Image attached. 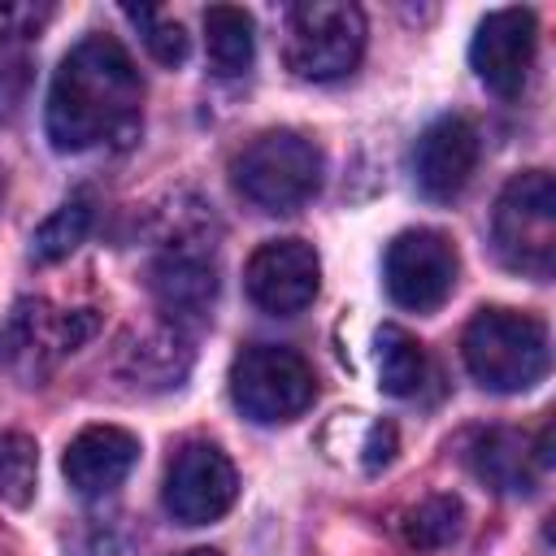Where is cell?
I'll list each match as a JSON object with an SVG mask.
<instances>
[{"instance_id": "cell-1", "label": "cell", "mask_w": 556, "mask_h": 556, "mask_svg": "<svg viewBox=\"0 0 556 556\" xmlns=\"http://www.w3.org/2000/svg\"><path fill=\"white\" fill-rule=\"evenodd\" d=\"M43 126L56 152L130 148L143 130V83L113 35L78 39L48 87Z\"/></svg>"}, {"instance_id": "cell-2", "label": "cell", "mask_w": 556, "mask_h": 556, "mask_svg": "<svg viewBox=\"0 0 556 556\" xmlns=\"http://www.w3.org/2000/svg\"><path fill=\"white\" fill-rule=\"evenodd\" d=\"M465 369L478 387L513 395L530 391L547 374V326L517 308H478L460 334Z\"/></svg>"}, {"instance_id": "cell-3", "label": "cell", "mask_w": 556, "mask_h": 556, "mask_svg": "<svg viewBox=\"0 0 556 556\" xmlns=\"http://www.w3.org/2000/svg\"><path fill=\"white\" fill-rule=\"evenodd\" d=\"M321 148L300 130H261L230 161L235 191L261 213H295L321 191Z\"/></svg>"}, {"instance_id": "cell-4", "label": "cell", "mask_w": 556, "mask_h": 556, "mask_svg": "<svg viewBox=\"0 0 556 556\" xmlns=\"http://www.w3.org/2000/svg\"><path fill=\"white\" fill-rule=\"evenodd\" d=\"M365 52V13L348 0H304L287 9L282 61L295 78L334 83L356 70Z\"/></svg>"}, {"instance_id": "cell-5", "label": "cell", "mask_w": 556, "mask_h": 556, "mask_svg": "<svg viewBox=\"0 0 556 556\" xmlns=\"http://www.w3.org/2000/svg\"><path fill=\"white\" fill-rule=\"evenodd\" d=\"M491 239L508 269L552 278L556 269V182L547 169L513 174L491 213Z\"/></svg>"}, {"instance_id": "cell-6", "label": "cell", "mask_w": 556, "mask_h": 556, "mask_svg": "<svg viewBox=\"0 0 556 556\" xmlns=\"http://www.w3.org/2000/svg\"><path fill=\"white\" fill-rule=\"evenodd\" d=\"M230 400L256 426L295 421L317 400L313 365L282 343H252L230 365Z\"/></svg>"}, {"instance_id": "cell-7", "label": "cell", "mask_w": 556, "mask_h": 556, "mask_svg": "<svg viewBox=\"0 0 556 556\" xmlns=\"http://www.w3.org/2000/svg\"><path fill=\"white\" fill-rule=\"evenodd\" d=\"M387 295L408 313H434L456 287V248L443 230H400L382 256Z\"/></svg>"}, {"instance_id": "cell-8", "label": "cell", "mask_w": 556, "mask_h": 556, "mask_svg": "<svg viewBox=\"0 0 556 556\" xmlns=\"http://www.w3.org/2000/svg\"><path fill=\"white\" fill-rule=\"evenodd\" d=\"M239 495V473L217 443H187L165 469V513L182 526H208L230 513Z\"/></svg>"}, {"instance_id": "cell-9", "label": "cell", "mask_w": 556, "mask_h": 556, "mask_svg": "<svg viewBox=\"0 0 556 556\" xmlns=\"http://www.w3.org/2000/svg\"><path fill=\"white\" fill-rule=\"evenodd\" d=\"M248 300L269 317H295L317 300L321 261L304 239H269L248 256Z\"/></svg>"}, {"instance_id": "cell-10", "label": "cell", "mask_w": 556, "mask_h": 556, "mask_svg": "<svg viewBox=\"0 0 556 556\" xmlns=\"http://www.w3.org/2000/svg\"><path fill=\"white\" fill-rule=\"evenodd\" d=\"M534 43H539V22L530 9H495L473 30L469 65L495 96L517 100L534 65Z\"/></svg>"}, {"instance_id": "cell-11", "label": "cell", "mask_w": 556, "mask_h": 556, "mask_svg": "<svg viewBox=\"0 0 556 556\" xmlns=\"http://www.w3.org/2000/svg\"><path fill=\"white\" fill-rule=\"evenodd\" d=\"M473 169H478V130L465 117L443 113L417 135V143H413V178H417L421 195L456 200L469 187Z\"/></svg>"}, {"instance_id": "cell-12", "label": "cell", "mask_w": 556, "mask_h": 556, "mask_svg": "<svg viewBox=\"0 0 556 556\" xmlns=\"http://www.w3.org/2000/svg\"><path fill=\"white\" fill-rule=\"evenodd\" d=\"M148 287L174 326L182 317H204L217 300V261L213 243H165L148 269Z\"/></svg>"}, {"instance_id": "cell-13", "label": "cell", "mask_w": 556, "mask_h": 556, "mask_svg": "<svg viewBox=\"0 0 556 556\" xmlns=\"http://www.w3.org/2000/svg\"><path fill=\"white\" fill-rule=\"evenodd\" d=\"M139 460V439L122 426H87L70 439L61 469L78 495H109L117 491Z\"/></svg>"}, {"instance_id": "cell-14", "label": "cell", "mask_w": 556, "mask_h": 556, "mask_svg": "<svg viewBox=\"0 0 556 556\" xmlns=\"http://www.w3.org/2000/svg\"><path fill=\"white\" fill-rule=\"evenodd\" d=\"M187 369H191V339L178 326H148L135 339H126L117 352V374L143 391L178 387Z\"/></svg>"}, {"instance_id": "cell-15", "label": "cell", "mask_w": 556, "mask_h": 556, "mask_svg": "<svg viewBox=\"0 0 556 556\" xmlns=\"http://www.w3.org/2000/svg\"><path fill=\"white\" fill-rule=\"evenodd\" d=\"M469 465L486 486L526 495V491H534V473H539L543 456H539V443L530 447V439L521 430H486L473 439Z\"/></svg>"}, {"instance_id": "cell-16", "label": "cell", "mask_w": 556, "mask_h": 556, "mask_svg": "<svg viewBox=\"0 0 556 556\" xmlns=\"http://www.w3.org/2000/svg\"><path fill=\"white\" fill-rule=\"evenodd\" d=\"M204 52H208V65L217 74H243L252 65V52H256V26L243 9L235 4H213L204 9Z\"/></svg>"}, {"instance_id": "cell-17", "label": "cell", "mask_w": 556, "mask_h": 556, "mask_svg": "<svg viewBox=\"0 0 556 556\" xmlns=\"http://www.w3.org/2000/svg\"><path fill=\"white\" fill-rule=\"evenodd\" d=\"M374 356H378V387L395 400L417 395V387L426 382V348L395 321L378 326L374 334Z\"/></svg>"}, {"instance_id": "cell-18", "label": "cell", "mask_w": 556, "mask_h": 556, "mask_svg": "<svg viewBox=\"0 0 556 556\" xmlns=\"http://www.w3.org/2000/svg\"><path fill=\"white\" fill-rule=\"evenodd\" d=\"M460 530H465V508L456 495H426L400 513V539L413 552H443L460 539Z\"/></svg>"}, {"instance_id": "cell-19", "label": "cell", "mask_w": 556, "mask_h": 556, "mask_svg": "<svg viewBox=\"0 0 556 556\" xmlns=\"http://www.w3.org/2000/svg\"><path fill=\"white\" fill-rule=\"evenodd\" d=\"M87 230H91V204H87V200H65L52 217H43V222L35 226V235H30V256H35L39 265H52V261L70 256V252L87 239Z\"/></svg>"}, {"instance_id": "cell-20", "label": "cell", "mask_w": 556, "mask_h": 556, "mask_svg": "<svg viewBox=\"0 0 556 556\" xmlns=\"http://www.w3.org/2000/svg\"><path fill=\"white\" fill-rule=\"evenodd\" d=\"M35 478H39V447L22 430L0 434V500L13 508H26L35 500Z\"/></svg>"}, {"instance_id": "cell-21", "label": "cell", "mask_w": 556, "mask_h": 556, "mask_svg": "<svg viewBox=\"0 0 556 556\" xmlns=\"http://www.w3.org/2000/svg\"><path fill=\"white\" fill-rule=\"evenodd\" d=\"M122 13H126V22H135V30H139L143 48L152 52V61H161V65H182L187 61V30L169 13L148 9V4H139V9L126 4Z\"/></svg>"}, {"instance_id": "cell-22", "label": "cell", "mask_w": 556, "mask_h": 556, "mask_svg": "<svg viewBox=\"0 0 556 556\" xmlns=\"http://www.w3.org/2000/svg\"><path fill=\"white\" fill-rule=\"evenodd\" d=\"M52 22V4H30V0H4L0 4V43H22L39 39V30Z\"/></svg>"}, {"instance_id": "cell-23", "label": "cell", "mask_w": 556, "mask_h": 556, "mask_svg": "<svg viewBox=\"0 0 556 556\" xmlns=\"http://www.w3.org/2000/svg\"><path fill=\"white\" fill-rule=\"evenodd\" d=\"M30 91V65L26 61H0V122L17 117Z\"/></svg>"}, {"instance_id": "cell-24", "label": "cell", "mask_w": 556, "mask_h": 556, "mask_svg": "<svg viewBox=\"0 0 556 556\" xmlns=\"http://www.w3.org/2000/svg\"><path fill=\"white\" fill-rule=\"evenodd\" d=\"M178 556H222L217 547H191V552H178Z\"/></svg>"}]
</instances>
